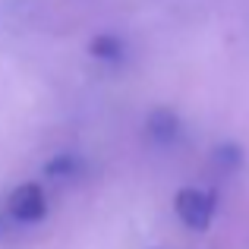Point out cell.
Listing matches in <instances>:
<instances>
[{
  "label": "cell",
  "instance_id": "obj_1",
  "mask_svg": "<svg viewBox=\"0 0 249 249\" xmlns=\"http://www.w3.org/2000/svg\"><path fill=\"white\" fill-rule=\"evenodd\" d=\"M174 212L189 231H208L214 218V196L205 193V189H180L174 196Z\"/></svg>",
  "mask_w": 249,
  "mask_h": 249
},
{
  "label": "cell",
  "instance_id": "obj_2",
  "mask_svg": "<svg viewBox=\"0 0 249 249\" xmlns=\"http://www.w3.org/2000/svg\"><path fill=\"white\" fill-rule=\"evenodd\" d=\"M6 208H10V214L16 221H22V224H35V221H41L44 212H48L44 189L38 186V183H19V186L10 193V199H6Z\"/></svg>",
  "mask_w": 249,
  "mask_h": 249
},
{
  "label": "cell",
  "instance_id": "obj_3",
  "mask_svg": "<svg viewBox=\"0 0 249 249\" xmlns=\"http://www.w3.org/2000/svg\"><path fill=\"white\" fill-rule=\"evenodd\" d=\"M148 133L155 136V142H170V139H177V133H180V120H177L174 110L158 107V110H152V117H148Z\"/></svg>",
  "mask_w": 249,
  "mask_h": 249
},
{
  "label": "cell",
  "instance_id": "obj_4",
  "mask_svg": "<svg viewBox=\"0 0 249 249\" xmlns=\"http://www.w3.org/2000/svg\"><path fill=\"white\" fill-rule=\"evenodd\" d=\"M89 51H91V57H98V60H120L123 57V41L114 38V35H98Z\"/></svg>",
  "mask_w": 249,
  "mask_h": 249
},
{
  "label": "cell",
  "instance_id": "obj_5",
  "mask_svg": "<svg viewBox=\"0 0 249 249\" xmlns=\"http://www.w3.org/2000/svg\"><path fill=\"white\" fill-rule=\"evenodd\" d=\"M79 170V158L76 155H57L54 161L44 164V174L48 177H73Z\"/></svg>",
  "mask_w": 249,
  "mask_h": 249
},
{
  "label": "cell",
  "instance_id": "obj_6",
  "mask_svg": "<svg viewBox=\"0 0 249 249\" xmlns=\"http://www.w3.org/2000/svg\"><path fill=\"white\" fill-rule=\"evenodd\" d=\"M218 161H221L224 167H237V164H240V148H237V145L218 148Z\"/></svg>",
  "mask_w": 249,
  "mask_h": 249
}]
</instances>
